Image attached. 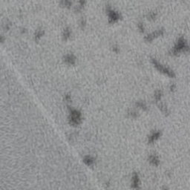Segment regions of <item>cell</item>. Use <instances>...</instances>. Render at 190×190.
I'll list each match as a JSON object with an SVG mask.
<instances>
[{"mask_svg":"<svg viewBox=\"0 0 190 190\" xmlns=\"http://www.w3.org/2000/svg\"><path fill=\"white\" fill-rule=\"evenodd\" d=\"M69 121L72 126H78L82 121V114L76 109H70Z\"/></svg>","mask_w":190,"mask_h":190,"instance_id":"6da1fadb","label":"cell"},{"mask_svg":"<svg viewBox=\"0 0 190 190\" xmlns=\"http://www.w3.org/2000/svg\"><path fill=\"white\" fill-rule=\"evenodd\" d=\"M83 162L86 165H88V166H91L94 162V160L91 156H86L83 159Z\"/></svg>","mask_w":190,"mask_h":190,"instance_id":"7a4b0ae2","label":"cell"},{"mask_svg":"<svg viewBox=\"0 0 190 190\" xmlns=\"http://www.w3.org/2000/svg\"><path fill=\"white\" fill-rule=\"evenodd\" d=\"M66 61L70 64H73L74 62V58L73 57V56H71V55H69V56H67L66 58Z\"/></svg>","mask_w":190,"mask_h":190,"instance_id":"3957f363","label":"cell"},{"mask_svg":"<svg viewBox=\"0 0 190 190\" xmlns=\"http://www.w3.org/2000/svg\"><path fill=\"white\" fill-rule=\"evenodd\" d=\"M66 100H67L68 102L71 101V96H70V95H68V94L66 95Z\"/></svg>","mask_w":190,"mask_h":190,"instance_id":"277c9868","label":"cell"}]
</instances>
